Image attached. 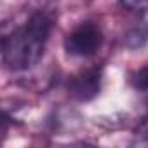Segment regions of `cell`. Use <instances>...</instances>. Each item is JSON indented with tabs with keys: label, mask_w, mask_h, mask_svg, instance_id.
I'll return each instance as SVG.
<instances>
[{
	"label": "cell",
	"mask_w": 148,
	"mask_h": 148,
	"mask_svg": "<svg viewBox=\"0 0 148 148\" xmlns=\"http://www.w3.org/2000/svg\"><path fill=\"white\" fill-rule=\"evenodd\" d=\"M54 28V16L47 11L33 12L21 26L14 28L2 40L4 64L12 71H25L35 66L45 51Z\"/></svg>",
	"instance_id": "6da1fadb"
},
{
	"label": "cell",
	"mask_w": 148,
	"mask_h": 148,
	"mask_svg": "<svg viewBox=\"0 0 148 148\" xmlns=\"http://www.w3.org/2000/svg\"><path fill=\"white\" fill-rule=\"evenodd\" d=\"M103 45V32L99 25L92 21H84L75 26L64 38V49L70 56L91 58Z\"/></svg>",
	"instance_id": "7a4b0ae2"
},
{
	"label": "cell",
	"mask_w": 148,
	"mask_h": 148,
	"mask_svg": "<svg viewBox=\"0 0 148 148\" xmlns=\"http://www.w3.org/2000/svg\"><path fill=\"white\" fill-rule=\"evenodd\" d=\"M99 87H101V71L94 68V70H87L80 75L73 77L70 80L68 91L73 98H77L80 101H87V99H92L99 92Z\"/></svg>",
	"instance_id": "3957f363"
},
{
	"label": "cell",
	"mask_w": 148,
	"mask_h": 148,
	"mask_svg": "<svg viewBox=\"0 0 148 148\" xmlns=\"http://www.w3.org/2000/svg\"><path fill=\"white\" fill-rule=\"evenodd\" d=\"M132 82H134L136 89L148 91V66L143 68V70H139V71L136 73V77L132 79Z\"/></svg>",
	"instance_id": "277c9868"
},
{
	"label": "cell",
	"mask_w": 148,
	"mask_h": 148,
	"mask_svg": "<svg viewBox=\"0 0 148 148\" xmlns=\"http://www.w3.org/2000/svg\"><path fill=\"white\" fill-rule=\"evenodd\" d=\"M134 136H136L139 141L148 143V115L139 120V124H138V127H136V131H134Z\"/></svg>",
	"instance_id": "5b68a950"
},
{
	"label": "cell",
	"mask_w": 148,
	"mask_h": 148,
	"mask_svg": "<svg viewBox=\"0 0 148 148\" xmlns=\"http://www.w3.org/2000/svg\"><path fill=\"white\" fill-rule=\"evenodd\" d=\"M122 4L129 11H143L145 7H148V0H122Z\"/></svg>",
	"instance_id": "8992f818"
}]
</instances>
